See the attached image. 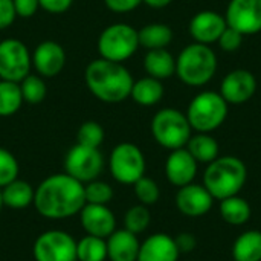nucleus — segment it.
Segmentation results:
<instances>
[{
  "mask_svg": "<svg viewBox=\"0 0 261 261\" xmlns=\"http://www.w3.org/2000/svg\"><path fill=\"white\" fill-rule=\"evenodd\" d=\"M84 205V184L73 179L67 173L50 174L35 188L34 206L44 219H70L78 216Z\"/></svg>",
  "mask_w": 261,
  "mask_h": 261,
  "instance_id": "nucleus-1",
  "label": "nucleus"
},
{
  "mask_svg": "<svg viewBox=\"0 0 261 261\" xmlns=\"http://www.w3.org/2000/svg\"><path fill=\"white\" fill-rule=\"evenodd\" d=\"M84 81L89 92L101 102L119 104L130 98L133 76L122 63L104 58L92 60L84 70Z\"/></svg>",
  "mask_w": 261,
  "mask_h": 261,
  "instance_id": "nucleus-2",
  "label": "nucleus"
},
{
  "mask_svg": "<svg viewBox=\"0 0 261 261\" xmlns=\"http://www.w3.org/2000/svg\"><path fill=\"white\" fill-rule=\"evenodd\" d=\"M248 179V168L237 156H219L210 162L203 173V187L214 200L240 194Z\"/></svg>",
  "mask_w": 261,
  "mask_h": 261,
  "instance_id": "nucleus-3",
  "label": "nucleus"
},
{
  "mask_svg": "<svg viewBox=\"0 0 261 261\" xmlns=\"http://www.w3.org/2000/svg\"><path fill=\"white\" fill-rule=\"evenodd\" d=\"M217 72L216 52L202 43H191L185 46L176 58L177 78L191 87H202L208 84Z\"/></svg>",
  "mask_w": 261,
  "mask_h": 261,
  "instance_id": "nucleus-4",
  "label": "nucleus"
},
{
  "mask_svg": "<svg viewBox=\"0 0 261 261\" xmlns=\"http://www.w3.org/2000/svg\"><path fill=\"white\" fill-rule=\"evenodd\" d=\"M229 104L219 92L203 90L197 93L187 109V118L191 128L197 133H213L228 118Z\"/></svg>",
  "mask_w": 261,
  "mask_h": 261,
  "instance_id": "nucleus-5",
  "label": "nucleus"
},
{
  "mask_svg": "<svg viewBox=\"0 0 261 261\" xmlns=\"http://www.w3.org/2000/svg\"><path fill=\"white\" fill-rule=\"evenodd\" d=\"M151 135L161 147L171 151L187 147L193 128L185 113L173 107H165L153 116Z\"/></svg>",
  "mask_w": 261,
  "mask_h": 261,
  "instance_id": "nucleus-6",
  "label": "nucleus"
},
{
  "mask_svg": "<svg viewBox=\"0 0 261 261\" xmlns=\"http://www.w3.org/2000/svg\"><path fill=\"white\" fill-rule=\"evenodd\" d=\"M96 47L101 58L115 63H124L139 49L138 29L127 23L109 24L99 34Z\"/></svg>",
  "mask_w": 261,
  "mask_h": 261,
  "instance_id": "nucleus-7",
  "label": "nucleus"
},
{
  "mask_svg": "<svg viewBox=\"0 0 261 261\" xmlns=\"http://www.w3.org/2000/svg\"><path fill=\"white\" fill-rule=\"evenodd\" d=\"M112 177L122 185H133L145 176V156L142 150L132 142H121L113 147L109 159Z\"/></svg>",
  "mask_w": 261,
  "mask_h": 261,
  "instance_id": "nucleus-8",
  "label": "nucleus"
},
{
  "mask_svg": "<svg viewBox=\"0 0 261 261\" xmlns=\"http://www.w3.org/2000/svg\"><path fill=\"white\" fill-rule=\"evenodd\" d=\"M104 170V156L99 148L75 144L64 158V173L81 184L92 182L99 177Z\"/></svg>",
  "mask_w": 261,
  "mask_h": 261,
  "instance_id": "nucleus-9",
  "label": "nucleus"
},
{
  "mask_svg": "<svg viewBox=\"0 0 261 261\" xmlns=\"http://www.w3.org/2000/svg\"><path fill=\"white\" fill-rule=\"evenodd\" d=\"M32 255L35 261H76V240L61 229L44 231L35 239Z\"/></svg>",
  "mask_w": 261,
  "mask_h": 261,
  "instance_id": "nucleus-10",
  "label": "nucleus"
},
{
  "mask_svg": "<svg viewBox=\"0 0 261 261\" xmlns=\"http://www.w3.org/2000/svg\"><path fill=\"white\" fill-rule=\"evenodd\" d=\"M32 58L28 46L18 38L0 41V80L20 83L31 73Z\"/></svg>",
  "mask_w": 261,
  "mask_h": 261,
  "instance_id": "nucleus-11",
  "label": "nucleus"
},
{
  "mask_svg": "<svg viewBox=\"0 0 261 261\" xmlns=\"http://www.w3.org/2000/svg\"><path fill=\"white\" fill-rule=\"evenodd\" d=\"M226 24L243 35L261 31V0H231L226 8Z\"/></svg>",
  "mask_w": 261,
  "mask_h": 261,
  "instance_id": "nucleus-12",
  "label": "nucleus"
},
{
  "mask_svg": "<svg viewBox=\"0 0 261 261\" xmlns=\"http://www.w3.org/2000/svg\"><path fill=\"white\" fill-rule=\"evenodd\" d=\"M257 92V78L248 69H234L225 75L220 84V95L228 104L240 106L252 99Z\"/></svg>",
  "mask_w": 261,
  "mask_h": 261,
  "instance_id": "nucleus-13",
  "label": "nucleus"
},
{
  "mask_svg": "<svg viewBox=\"0 0 261 261\" xmlns=\"http://www.w3.org/2000/svg\"><path fill=\"white\" fill-rule=\"evenodd\" d=\"M174 202L180 214L190 219H197L206 216L213 210L214 197L203 187V184L200 185L193 182L177 188Z\"/></svg>",
  "mask_w": 261,
  "mask_h": 261,
  "instance_id": "nucleus-14",
  "label": "nucleus"
},
{
  "mask_svg": "<svg viewBox=\"0 0 261 261\" xmlns=\"http://www.w3.org/2000/svg\"><path fill=\"white\" fill-rule=\"evenodd\" d=\"M31 58L32 69L43 78H55L60 75L67 61L64 47L54 40H46L37 44L34 52H31Z\"/></svg>",
  "mask_w": 261,
  "mask_h": 261,
  "instance_id": "nucleus-15",
  "label": "nucleus"
},
{
  "mask_svg": "<svg viewBox=\"0 0 261 261\" xmlns=\"http://www.w3.org/2000/svg\"><path fill=\"white\" fill-rule=\"evenodd\" d=\"M78 216L80 225L87 236L107 239L116 231L115 213L107 205L86 203Z\"/></svg>",
  "mask_w": 261,
  "mask_h": 261,
  "instance_id": "nucleus-16",
  "label": "nucleus"
},
{
  "mask_svg": "<svg viewBox=\"0 0 261 261\" xmlns=\"http://www.w3.org/2000/svg\"><path fill=\"white\" fill-rule=\"evenodd\" d=\"M226 26L228 24H226L225 15H222L217 11L205 9V11H199L196 15H193V18L190 20V24H188V31L196 43L210 46V44L219 41V38L223 34V31L226 29Z\"/></svg>",
  "mask_w": 261,
  "mask_h": 261,
  "instance_id": "nucleus-17",
  "label": "nucleus"
},
{
  "mask_svg": "<svg viewBox=\"0 0 261 261\" xmlns=\"http://www.w3.org/2000/svg\"><path fill=\"white\" fill-rule=\"evenodd\" d=\"M199 164L191 156V153L184 147L171 150L165 161V176L167 180L176 188L193 184L197 176Z\"/></svg>",
  "mask_w": 261,
  "mask_h": 261,
  "instance_id": "nucleus-18",
  "label": "nucleus"
},
{
  "mask_svg": "<svg viewBox=\"0 0 261 261\" xmlns=\"http://www.w3.org/2000/svg\"><path fill=\"white\" fill-rule=\"evenodd\" d=\"M179 257L180 252L176 246L174 237L156 232L141 243L138 261H179Z\"/></svg>",
  "mask_w": 261,
  "mask_h": 261,
  "instance_id": "nucleus-19",
  "label": "nucleus"
},
{
  "mask_svg": "<svg viewBox=\"0 0 261 261\" xmlns=\"http://www.w3.org/2000/svg\"><path fill=\"white\" fill-rule=\"evenodd\" d=\"M107 242V260L110 261H138L141 242L136 234L127 229H116Z\"/></svg>",
  "mask_w": 261,
  "mask_h": 261,
  "instance_id": "nucleus-20",
  "label": "nucleus"
},
{
  "mask_svg": "<svg viewBox=\"0 0 261 261\" xmlns=\"http://www.w3.org/2000/svg\"><path fill=\"white\" fill-rule=\"evenodd\" d=\"M144 70L156 80H168L176 75V58L167 47L150 49L144 57Z\"/></svg>",
  "mask_w": 261,
  "mask_h": 261,
  "instance_id": "nucleus-21",
  "label": "nucleus"
},
{
  "mask_svg": "<svg viewBox=\"0 0 261 261\" xmlns=\"http://www.w3.org/2000/svg\"><path fill=\"white\" fill-rule=\"evenodd\" d=\"M164 93H165V89H164L162 81L147 75L133 83L130 98L142 107H153L162 101Z\"/></svg>",
  "mask_w": 261,
  "mask_h": 261,
  "instance_id": "nucleus-22",
  "label": "nucleus"
},
{
  "mask_svg": "<svg viewBox=\"0 0 261 261\" xmlns=\"http://www.w3.org/2000/svg\"><path fill=\"white\" fill-rule=\"evenodd\" d=\"M34 197L35 188L29 182L21 179H15L2 188L3 206H8L11 210H24L34 205Z\"/></svg>",
  "mask_w": 261,
  "mask_h": 261,
  "instance_id": "nucleus-23",
  "label": "nucleus"
},
{
  "mask_svg": "<svg viewBox=\"0 0 261 261\" xmlns=\"http://www.w3.org/2000/svg\"><path fill=\"white\" fill-rule=\"evenodd\" d=\"M219 213L223 222L231 226H242L251 220L252 208L249 202L242 196H231L223 200H219Z\"/></svg>",
  "mask_w": 261,
  "mask_h": 261,
  "instance_id": "nucleus-24",
  "label": "nucleus"
},
{
  "mask_svg": "<svg viewBox=\"0 0 261 261\" xmlns=\"http://www.w3.org/2000/svg\"><path fill=\"white\" fill-rule=\"evenodd\" d=\"M231 254L234 261H261V231L242 232L234 240Z\"/></svg>",
  "mask_w": 261,
  "mask_h": 261,
  "instance_id": "nucleus-25",
  "label": "nucleus"
},
{
  "mask_svg": "<svg viewBox=\"0 0 261 261\" xmlns=\"http://www.w3.org/2000/svg\"><path fill=\"white\" fill-rule=\"evenodd\" d=\"M191 156L197 161V164H210L214 159H217L220 154V147L219 142L214 136L210 133H196L191 135L187 147H185Z\"/></svg>",
  "mask_w": 261,
  "mask_h": 261,
  "instance_id": "nucleus-26",
  "label": "nucleus"
},
{
  "mask_svg": "<svg viewBox=\"0 0 261 261\" xmlns=\"http://www.w3.org/2000/svg\"><path fill=\"white\" fill-rule=\"evenodd\" d=\"M139 46L150 49H164L173 41V29L165 23H148L138 31Z\"/></svg>",
  "mask_w": 261,
  "mask_h": 261,
  "instance_id": "nucleus-27",
  "label": "nucleus"
},
{
  "mask_svg": "<svg viewBox=\"0 0 261 261\" xmlns=\"http://www.w3.org/2000/svg\"><path fill=\"white\" fill-rule=\"evenodd\" d=\"M20 84L14 81L0 80V118L15 115L23 106Z\"/></svg>",
  "mask_w": 261,
  "mask_h": 261,
  "instance_id": "nucleus-28",
  "label": "nucleus"
},
{
  "mask_svg": "<svg viewBox=\"0 0 261 261\" xmlns=\"http://www.w3.org/2000/svg\"><path fill=\"white\" fill-rule=\"evenodd\" d=\"M107 242L106 239L84 236L76 242V261H106Z\"/></svg>",
  "mask_w": 261,
  "mask_h": 261,
  "instance_id": "nucleus-29",
  "label": "nucleus"
},
{
  "mask_svg": "<svg viewBox=\"0 0 261 261\" xmlns=\"http://www.w3.org/2000/svg\"><path fill=\"white\" fill-rule=\"evenodd\" d=\"M20 90L23 101L28 104H40L47 95V86L43 76L38 73H29L20 83Z\"/></svg>",
  "mask_w": 261,
  "mask_h": 261,
  "instance_id": "nucleus-30",
  "label": "nucleus"
},
{
  "mask_svg": "<svg viewBox=\"0 0 261 261\" xmlns=\"http://www.w3.org/2000/svg\"><path fill=\"white\" fill-rule=\"evenodd\" d=\"M151 223V214L148 206L145 205H133L132 208H128L124 214V229L139 236L142 232H145L148 229Z\"/></svg>",
  "mask_w": 261,
  "mask_h": 261,
  "instance_id": "nucleus-31",
  "label": "nucleus"
},
{
  "mask_svg": "<svg viewBox=\"0 0 261 261\" xmlns=\"http://www.w3.org/2000/svg\"><path fill=\"white\" fill-rule=\"evenodd\" d=\"M115 193L110 184L95 179L92 182L84 184V197L86 203L92 205H109L113 199Z\"/></svg>",
  "mask_w": 261,
  "mask_h": 261,
  "instance_id": "nucleus-32",
  "label": "nucleus"
},
{
  "mask_svg": "<svg viewBox=\"0 0 261 261\" xmlns=\"http://www.w3.org/2000/svg\"><path fill=\"white\" fill-rule=\"evenodd\" d=\"M106 133L104 128L99 122L96 121H86L80 125L76 132V142L86 147H93L99 148L101 144L104 142Z\"/></svg>",
  "mask_w": 261,
  "mask_h": 261,
  "instance_id": "nucleus-33",
  "label": "nucleus"
},
{
  "mask_svg": "<svg viewBox=\"0 0 261 261\" xmlns=\"http://www.w3.org/2000/svg\"><path fill=\"white\" fill-rule=\"evenodd\" d=\"M133 188H135V196L141 205L151 206L159 202L161 190L156 180H153L151 177L142 176L138 182L133 184Z\"/></svg>",
  "mask_w": 261,
  "mask_h": 261,
  "instance_id": "nucleus-34",
  "label": "nucleus"
},
{
  "mask_svg": "<svg viewBox=\"0 0 261 261\" xmlns=\"http://www.w3.org/2000/svg\"><path fill=\"white\" fill-rule=\"evenodd\" d=\"M18 173L20 167L15 156L9 150L0 147V188L18 179Z\"/></svg>",
  "mask_w": 261,
  "mask_h": 261,
  "instance_id": "nucleus-35",
  "label": "nucleus"
},
{
  "mask_svg": "<svg viewBox=\"0 0 261 261\" xmlns=\"http://www.w3.org/2000/svg\"><path fill=\"white\" fill-rule=\"evenodd\" d=\"M243 37H245V35L240 34L239 31H236L234 28L226 26V29H225L223 34L220 35L217 44H219V47H220L223 52L232 54V52H237V50L242 47V44H243Z\"/></svg>",
  "mask_w": 261,
  "mask_h": 261,
  "instance_id": "nucleus-36",
  "label": "nucleus"
},
{
  "mask_svg": "<svg viewBox=\"0 0 261 261\" xmlns=\"http://www.w3.org/2000/svg\"><path fill=\"white\" fill-rule=\"evenodd\" d=\"M12 2H14L15 14L20 18H31L40 9L38 0H12Z\"/></svg>",
  "mask_w": 261,
  "mask_h": 261,
  "instance_id": "nucleus-37",
  "label": "nucleus"
},
{
  "mask_svg": "<svg viewBox=\"0 0 261 261\" xmlns=\"http://www.w3.org/2000/svg\"><path fill=\"white\" fill-rule=\"evenodd\" d=\"M142 0H104V5L109 11L115 14H127L135 11Z\"/></svg>",
  "mask_w": 261,
  "mask_h": 261,
  "instance_id": "nucleus-38",
  "label": "nucleus"
},
{
  "mask_svg": "<svg viewBox=\"0 0 261 261\" xmlns=\"http://www.w3.org/2000/svg\"><path fill=\"white\" fill-rule=\"evenodd\" d=\"M17 18L14 2L12 0H0V31L8 29Z\"/></svg>",
  "mask_w": 261,
  "mask_h": 261,
  "instance_id": "nucleus-39",
  "label": "nucleus"
},
{
  "mask_svg": "<svg viewBox=\"0 0 261 261\" xmlns=\"http://www.w3.org/2000/svg\"><path fill=\"white\" fill-rule=\"evenodd\" d=\"M40 2V8L49 14L58 15V14H64L70 9V6L73 5V0H38Z\"/></svg>",
  "mask_w": 261,
  "mask_h": 261,
  "instance_id": "nucleus-40",
  "label": "nucleus"
},
{
  "mask_svg": "<svg viewBox=\"0 0 261 261\" xmlns=\"http://www.w3.org/2000/svg\"><path fill=\"white\" fill-rule=\"evenodd\" d=\"M176 246L180 254H190L197 248V239L191 232H180L174 237Z\"/></svg>",
  "mask_w": 261,
  "mask_h": 261,
  "instance_id": "nucleus-41",
  "label": "nucleus"
},
{
  "mask_svg": "<svg viewBox=\"0 0 261 261\" xmlns=\"http://www.w3.org/2000/svg\"><path fill=\"white\" fill-rule=\"evenodd\" d=\"M173 0H142V3H145L148 8H153V9H162V8H167Z\"/></svg>",
  "mask_w": 261,
  "mask_h": 261,
  "instance_id": "nucleus-42",
  "label": "nucleus"
},
{
  "mask_svg": "<svg viewBox=\"0 0 261 261\" xmlns=\"http://www.w3.org/2000/svg\"><path fill=\"white\" fill-rule=\"evenodd\" d=\"M3 208V199H2V188H0V210Z\"/></svg>",
  "mask_w": 261,
  "mask_h": 261,
  "instance_id": "nucleus-43",
  "label": "nucleus"
}]
</instances>
